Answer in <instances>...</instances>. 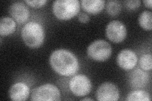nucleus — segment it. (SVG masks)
Segmentation results:
<instances>
[{"instance_id":"4","label":"nucleus","mask_w":152,"mask_h":101,"mask_svg":"<svg viewBox=\"0 0 152 101\" xmlns=\"http://www.w3.org/2000/svg\"><path fill=\"white\" fill-rule=\"evenodd\" d=\"M112 53L111 45L107 41L98 39L93 41L88 47L87 54L94 61L103 62L107 61Z\"/></svg>"},{"instance_id":"15","label":"nucleus","mask_w":152,"mask_h":101,"mask_svg":"<svg viewBox=\"0 0 152 101\" xmlns=\"http://www.w3.org/2000/svg\"><path fill=\"white\" fill-rule=\"evenodd\" d=\"M126 100L128 101H150L151 98L147 92L142 90H136L129 93Z\"/></svg>"},{"instance_id":"8","label":"nucleus","mask_w":152,"mask_h":101,"mask_svg":"<svg viewBox=\"0 0 152 101\" xmlns=\"http://www.w3.org/2000/svg\"><path fill=\"white\" fill-rule=\"evenodd\" d=\"M119 90L111 82H104L99 86L96 92V97L100 101H115L119 99Z\"/></svg>"},{"instance_id":"9","label":"nucleus","mask_w":152,"mask_h":101,"mask_svg":"<svg viewBox=\"0 0 152 101\" xmlns=\"http://www.w3.org/2000/svg\"><path fill=\"white\" fill-rule=\"evenodd\" d=\"M117 62L120 68L125 70H131L136 66L137 57L135 52L129 49H122L117 57Z\"/></svg>"},{"instance_id":"17","label":"nucleus","mask_w":152,"mask_h":101,"mask_svg":"<svg viewBox=\"0 0 152 101\" xmlns=\"http://www.w3.org/2000/svg\"><path fill=\"white\" fill-rule=\"evenodd\" d=\"M106 10L109 15L112 17L118 15L121 10V4L120 1L116 0L107 1Z\"/></svg>"},{"instance_id":"13","label":"nucleus","mask_w":152,"mask_h":101,"mask_svg":"<svg viewBox=\"0 0 152 101\" xmlns=\"http://www.w3.org/2000/svg\"><path fill=\"white\" fill-rule=\"evenodd\" d=\"M105 5L104 0H83L81 6L84 10L91 14L101 12Z\"/></svg>"},{"instance_id":"2","label":"nucleus","mask_w":152,"mask_h":101,"mask_svg":"<svg viewBox=\"0 0 152 101\" xmlns=\"http://www.w3.org/2000/svg\"><path fill=\"white\" fill-rule=\"evenodd\" d=\"M21 35L25 44L33 49L41 47L44 42V28L41 24L36 22L27 23L22 28Z\"/></svg>"},{"instance_id":"22","label":"nucleus","mask_w":152,"mask_h":101,"mask_svg":"<svg viewBox=\"0 0 152 101\" xmlns=\"http://www.w3.org/2000/svg\"><path fill=\"white\" fill-rule=\"evenodd\" d=\"M143 3L145 4V7H148L149 8H151V7H152V1H151V0H144Z\"/></svg>"},{"instance_id":"12","label":"nucleus","mask_w":152,"mask_h":101,"mask_svg":"<svg viewBox=\"0 0 152 101\" xmlns=\"http://www.w3.org/2000/svg\"><path fill=\"white\" fill-rule=\"evenodd\" d=\"M30 94L28 86L23 82H17L11 86L8 91L9 97L12 100H26Z\"/></svg>"},{"instance_id":"18","label":"nucleus","mask_w":152,"mask_h":101,"mask_svg":"<svg viewBox=\"0 0 152 101\" xmlns=\"http://www.w3.org/2000/svg\"><path fill=\"white\" fill-rule=\"evenodd\" d=\"M140 66L145 71H150L152 68V58L151 54H145L141 56Z\"/></svg>"},{"instance_id":"5","label":"nucleus","mask_w":152,"mask_h":101,"mask_svg":"<svg viewBox=\"0 0 152 101\" xmlns=\"http://www.w3.org/2000/svg\"><path fill=\"white\" fill-rule=\"evenodd\" d=\"M61 94L57 86L46 84L34 89L31 93V100L37 101L60 100Z\"/></svg>"},{"instance_id":"14","label":"nucleus","mask_w":152,"mask_h":101,"mask_svg":"<svg viewBox=\"0 0 152 101\" xmlns=\"http://www.w3.org/2000/svg\"><path fill=\"white\" fill-rule=\"evenodd\" d=\"M17 25L12 18L4 17L0 20V35L8 36L15 31Z\"/></svg>"},{"instance_id":"3","label":"nucleus","mask_w":152,"mask_h":101,"mask_svg":"<svg viewBox=\"0 0 152 101\" xmlns=\"http://www.w3.org/2000/svg\"><path fill=\"white\" fill-rule=\"evenodd\" d=\"M80 3L78 0H57L53 3V12L60 20H69L77 15Z\"/></svg>"},{"instance_id":"11","label":"nucleus","mask_w":152,"mask_h":101,"mask_svg":"<svg viewBox=\"0 0 152 101\" xmlns=\"http://www.w3.org/2000/svg\"><path fill=\"white\" fill-rule=\"evenodd\" d=\"M150 76L147 72L139 68L131 71L128 75V81L134 89L144 88L148 84Z\"/></svg>"},{"instance_id":"20","label":"nucleus","mask_w":152,"mask_h":101,"mask_svg":"<svg viewBox=\"0 0 152 101\" xmlns=\"http://www.w3.org/2000/svg\"><path fill=\"white\" fill-rule=\"evenodd\" d=\"M124 4L127 8L129 9H135L139 8L141 5V1L140 0H130V1H125Z\"/></svg>"},{"instance_id":"19","label":"nucleus","mask_w":152,"mask_h":101,"mask_svg":"<svg viewBox=\"0 0 152 101\" xmlns=\"http://www.w3.org/2000/svg\"><path fill=\"white\" fill-rule=\"evenodd\" d=\"M25 2L33 8H41L45 5L47 3V0H36V1H30V0H26Z\"/></svg>"},{"instance_id":"10","label":"nucleus","mask_w":152,"mask_h":101,"mask_svg":"<svg viewBox=\"0 0 152 101\" xmlns=\"http://www.w3.org/2000/svg\"><path fill=\"white\" fill-rule=\"evenodd\" d=\"M8 12L13 20L19 23L26 22L30 16L29 9L20 1L13 3L9 7Z\"/></svg>"},{"instance_id":"1","label":"nucleus","mask_w":152,"mask_h":101,"mask_svg":"<svg viewBox=\"0 0 152 101\" xmlns=\"http://www.w3.org/2000/svg\"><path fill=\"white\" fill-rule=\"evenodd\" d=\"M50 64L53 70L60 75L69 76L79 70L77 57L72 52L65 49L54 51L50 56Z\"/></svg>"},{"instance_id":"16","label":"nucleus","mask_w":152,"mask_h":101,"mask_svg":"<svg viewBox=\"0 0 152 101\" xmlns=\"http://www.w3.org/2000/svg\"><path fill=\"white\" fill-rule=\"evenodd\" d=\"M140 25L146 31H151L152 28V13L150 11L142 12L139 17Z\"/></svg>"},{"instance_id":"6","label":"nucleus","mask_w":152,"mask_h":101,"mask_svg":"<svg viewBox=\"0 0 152 101\" xmlns=\"http://www.w3.org/2000/svg\"><path fill=\"white\" fill-rule=\"evenodd\" d=\"M69 89L77 97L88 95L92 90V84L86 75L79 74L74 76L69 83Z\"/></svg>"},{"instance_id":"7","label":"nucleus","mask_w":152,"mask_h":101,"mask_svg":"<svg viewBox=\"0 0 152 101\" xmlns=\"http://www.w3.org/2000/svg\"><path fill=\"white\" fill-rule=\"evenodd\" d=\"M105 34L110 41L115 43H119L126 39L127 28L122 22L113 20L109 22L107 25Z\"/></svg>"},{"instance_id":"21","label":"nucleus","mask_w":152,"mask_h":101,"mask_svg":"<svg viewBox=\"0 0 152 101\" xmlns=\"http://www.w3.org/2000/svg\"><path fill=\"white\" fill-rule=\"evenodd\" d=\"M78 20L81 23H87L89 21V17L87 13L82 12L78 15Z\"/></svg>"},{"instance_id":"23","label":"nucleus","mask_w":152,"mask_h":101,"mask_svg":"<svg viewBox=\"0 0 152 101\" xmlns=\"http://www.w3.org/2000/svg\"><path fill=\"white\" fill-rule=\"evenodd\" d=\"M81 100H94L93 99L91 98H84V99H82Z\"/></svg>"}]
</instances>
